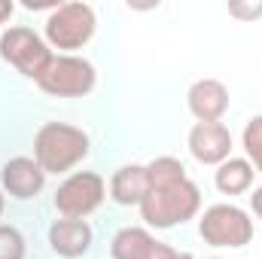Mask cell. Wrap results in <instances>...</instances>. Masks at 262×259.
<instances>
[{"mask_svg":"<svg viewBox=\"0 0 262 259\" xmlns=\"http://www.w3.org/2000/svg\"><path fill=\"white\" fill-rule=\"evenodd\" d=\"M25 235L15 226H0V259H25Z\"/></svg>","mask_w":262,"mask_h":259,"instance_id":"17","label":"cell"},{"mask_svg":"<svg viewBox=\"0 0 262 259\" xmlns=\"http://www.w3.org/2000/svg\"><path fill=\"white\" fill-rule=\"evenodd\" d=\"M89 156V134L67 122H46L34 134V159L46 174H67Z\"/></svg>","mask_w":262,"mask_h":259,"instance_id":"2","label":"cell"},{"mask_svg":"<svg viewBox=\"0 0 262 259\" xmlns=\"http://www.w3.org/2000/svg\"><path fill=\"white\" fill-rule=\"evenodd\" d=\"M146 192H149L146 165H122L110 177V198L116 204H140Z\"/></svg>","mask_w":262,"mask_h":259,"instance_id":"13","label":"cell"},{"mask_svg":"<svg viewBox=\"0 0 262 259\" xmlns=\"http://www.w3.org/2000/svg\"><path fill=\"white\" fill-rule=\"evenodd\" d=\"M250 207H253V213L262 220V186L259 189H253V195H250Z\"/></svg>","mask_w":262,"mask_h":259,"instance_id":"19","label":"cell"},{"mask_svg":"<svg viewBox=\"0 0 262 259\" xmlns=\"http://www.w3.org/2000/svg\"><path fill=\"white\" fill-rule=\"evenodd\" d=\"M253 165L247 159H226L223 165H216L213 183L223 195H244L253 186Z\"/></svg>","mask_w":262,"mask_h":259,"instance_id":"14","label":"cell"},{"mask_svg":"<svg viewBox=\"0 0 262 259\" xmlns=\"http://www.w3.org/2000/svg\"><path fill=\"white\" fill-rule=\"evenodd\" d=\"M210 259H220V256H210Z\"/></svg>","mask_w":262,"mask_h":259,"instance_id":"23","label":"cell"},{"mask_svg":"<svg viewBox=\"0 0 262 259\" xmlns=\"http://www.w3.org/2000/svg\"><path fill=\"white\" fill-rule=\"evenodd\" d=\"M189 153L201 165H223L232 159V134L223 122H195L189 131Z\"/></svg>","mask_w":262,"mask_h":259,"instance_id":"9","label":"cell"},{"mask_svg":"<svg viewBox=\"0 0 262 259\" xmlns=\"http://www.w3.org/2000/svg\"><path fill=\"white\" fill-rule=\"evenodd\" d=\"M37 85L52 98H85L98 85V70L82 55H52Z\"/></svg>","mask_w":262,"mask_h":259,"instance_id":"5","label":"cell"},{"mask_svg":"<svg viewBox=\"0 0 262 259\" xmlns=\"http://www.w3.org/2000/svg\"><path fill=\"white\" fill-rule=\"evenodd\" d=\"M137 207H140V217L146 226L174 229V226L192 220L201 210V189L189 177H183V180H174L165 186H152Z\"/></svg>","mask_w":262,"mask_h":259,"instance_id":"1","label":"cell"},{"mask_svg":"<svg viewBox=\"0 0 262 259\" xmlns=\"http://www.w3.org/2000/svg\"><path fill=\"white\" fill-rule=\"evenodd\" d=\"M186 104L198 122H220L229 110V89L220 79H195L189 85Z\"/></svg>","mask_w":262,"mask_h":259,"instance_id":"11","label":"cell"},{"mask_svg":"<svg viewBox=\"0 0 262 259\" xmlns=\"http://www.w3.org/2000/svg\"><path fill=\"white\" fill-rule=\"evenodd\" d=\"M229 15L244 18V21H253V18L262 15V0L259 3H229Z\"/></svg>","mask_w":262,"mask_h":259,"instance_id":"18","label":"cell"},{"mask_svg":"<svg viewBox=\"0 0 262 259\" xmlns=\"http://www.w3.org/2000/svg\"><path fill=\"white\" fill-rule=\"evenodd\" d=\"M198 235L210 247H244L253 241V220L238 204H210L198 220Z\"/></svg>","mask_w":262,"mask_h":259,"instance_id":"4","label":"cell"},{"mask_svg":"<svg viewBox=\"0 0 262 259\" xmlns=\"http://www.w3.org/2000/svg\"><path fill=\"white\" fill-rule=\"evenodd\" d=\"M241 143H244V153H247V162L262 174V116H253L247 125H244V134H241Z\"/></svg>","mask_w":262,"mask_h":259,"instance_id":"16","label":"cell"},{"mask_svg":"<svg viewBox=\"0 0 262 259\" xmlns=\"http://www.w3.org/2000/svg\"><path fill=\"white\" fill-rule=\"evenodd\" d=\"M0 183H3L6 195H12V198H18V201H28V198H34V195L43 192V186H46V171L37 165V159L15 156V159H9V162L3 165Z\"/></svg>","mask_w":262,"mask_h":259,"instance_id":"10","label":"cell"},{"mask_svg":"<svg viewBox=\"0 0 262 259\" xmlns=\"http://www.w3.org/2000/svg\"><path fill=\"white\" fill-rule=\"evenodd\" d=\"M107 198V183L95 171H76L70 174L55 192V210L70 220H85L95 213Z\"/></svg>","mask_w":262,"mask_h":259,"instance_id":"7","label":"cell"},{"mask_svg":"<svg viewBox=\"0 0 262 259\" xmlns=\"http://www.w3.org/2000/svg\"><path fill=\"white\" fill-rule=\"evenodd\" d=\"M180 250L162 244L152 232L140 226H125L113 235L110 241V256L113 259H177Z\"/></svg>","mask_w":262,"mask_h":259,"instance_id":"8","label":"cell"},{"mask_svg":"<svg viewBox=\"0 0 262 259\" xmlns=\"http://www.w3.org/2000/svg\"><path fill=\"white\" fill-rule=\"evenodd\" d=\"M98 31L95 9L89 3H58L46 18V43L64 55L82 49Z\"/></svg>","mask_w":262,"mask_h":259,"instance_id":"3","label":"cell"},{"mask_svg":"<svg viewBox=\"0 0 262 259\" xmlns=\"http://www.w3.org/2000/svg\"><path fill=\"white\" fill-rule=\"evenodd\" d=\"M12 9H15V6H12L9 0H0V25H3V21L12 15Z\"/></svg>","mask_w":262,"mask_h":259,"instance_id":"20","label":"cell"},{"mask_svg":"<svg viewBox=\"0 0 262 259\" xmlns=\"http://www.w3.org/2000/svg\"><path fill=\"white\" fill-rule=\"evenodd\" d=\"M92 238H95V232H92V226L85 223V220H55L52 226H49V247H52V253H58L61 259H79L89 253V247H92Z\"/></svg>","mask_w":262,"mask_h":259,"instance_id":"12","label":"cell"},{"mask_svg":"<svg viewBox=\"0 0 262 259\" xmlns=\"http://www.w3.org/2000/svg\"><path fill=\"white\" fill-rule=\"evenodd\" d=\"M146 177H149V189H152V186H165V183L183 180L186 177V168L174 156H159V159H152L146 165Z\"/></svg>","mask_w":262,"mask_h":259,"instance_id":"15","label":"cell"},{"mask_svg":"<svg viewBox=\"0 0 262 259\" xmlns=\"http://www.w3.org/2000/svg\"><path fill=\"white\" fill-rule=\"evenodd\" d=\"M177 259H192V253H177Z\"/></svg>","mask_w":262,"mask_h":259,"instance_id":"21","label":"cell"},{"mask_svg":"<svg viewBox=\"0 0 262 259\" xmlns=\"http://www.w3.org/2000/svg\"><path fill=\"white\" fill-rule=\"evenodd\" d=\"M0 58L6 64H12L21 76L37 82L40 73L52 61V49H49V43L37 31L15 25V28H6L0 34Z\"/></svg>","mask_w":262,"mask_h":259,"instance_id":"6","label":"cell"},{"mask_svg":"<svg viewBox=\"0 0 262 259\" xmlns=\"http://www.w3.org/2000/svg\"><path fill=\"white\" fill-rule=\"evenodd\" d=\"M0 213H3V192H0Z\"/></svg>","mask_w":262,"mask_h":259,"instance_id":"22","label":"cell"}]
</instances>
